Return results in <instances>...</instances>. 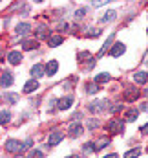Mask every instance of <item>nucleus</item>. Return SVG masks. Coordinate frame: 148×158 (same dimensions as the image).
<instances>
[{"label": "nucleus", "instance_id": "e433bc0d", "mask_svg": "<svg viewBox=\"0 0 148 158\" xmlns=\"http://www.w3.org/2000/svg\"><path fill=\"white\" fill-rule=\"evenodd\" d=\"M68 158H79V156H68Z\"/></svg>", "mask_w": 148, "mask_h": 158}, {"label": "nucleus", "instance_id": "c85d7f7f", "mask_svg": "<svg viewBox=\"0 0 148 158\" xmlns=\"http://www.w3.org/2000/svg\"><path fill=\"white\" fill-rule=\"evenodd\" d=\"M90 57V52H80L79 53V61H84V59H88Z\"/></svg>", "mask_w": 148, "mask_h": 158}, {"label": "nucleus", "instance_id": "dca6fc26", "mask_svg": "<svg viewBox=\"0 0 148 158\" xmlns=\"http://www.w3.org/2000/svg\"><path fill=\"white\" fill-rule=\"evenodd\" d=\"M62 37L60 35H51V37H48V42H49V46H60L62 44Z\"/></svg>", "mask_w": 148, "mask_h": 158}, {"label": "nucleus", "instance_id": "bb28decb", "mask_svg": "<svg viewBox=\"0 0 148 158\" xmlns=\"http://www.w3.org/2000/svg\"><path fill=\"white\" fill-rule=\"evenodd\" d=\"M101 35V30H90L88 31V37H99Z\"/></svg>", "mask_w": 148, "mask_h": 158}, {"label": "nucleus", "instance_id": "473e14b6", "mask_svg": "<svg viewBox=\"0 0 148 158\" xmlns=\"http://www.w3.org/2000/svg\"><path fill=\"white\" fill-rule=\"evenodd\" d=\"M141 132H143V134H146V132H148V123H146V125H143V127H141Z\"/></svg>", "mask_w": 148, "mask_h": 158}, {"label": "nucleus", "instance_id": "9d476101", "mask_svg": "<svg viewBox=\"0 0 148 158\" xmlns=\"http://www.w3.org/2000/svg\"><path fill=\"white\" fill-rule=\"evenodd\" d=\"M57 70H59V63H57V61H49V63L46 64V74H48V76H55Z\"/></svg>", "mask_w": 148, "mask_h": 158}, {"label": "nucleus", "instance_id": "393cba45", "mask_svg": "<svg viewBox=\"0 0 148 158\" xmlns=\"http://www.w3.org/2000/svg\"><path fill=\"white\" fill-rule=\"evenodd\" d=\"M84 153H92V151H95V143H84Z\"/></svg>", "mask_w": 148, "mask_h": 158}, {"label": "nucleus", "instance_id": "0eeeda50", "mask_svg": "<svg viewBox=\"0 0 148 158\" xmlns=\"http://www.w3.org/2000/svg\"><path fill=\"white\" fill-rule=\"evenodd\" d=\"M111 57H119V55H123L124 53V44L123 42H115L113 46H111Z\"/></svg>", "mask_w": 148, "mask_h": 158}, {"label": "nucleus", "instance_id": "1a4fd4ad", "mask_svg": "<svg viewBox=\"0 0 148 158\" xmlns=\"http://www.w3.org/2000/svg\"><path fill=\"white\" fill-rule=\"evenodd\" d=\"M37 88H38V81L37 79H29V81L24 85V92H26V94H31V92L37 90Z\"/></svg>", "mask_w": 148, "mask_h": 158}, {"label": "nucleus", "instance_id": "b1692460", "mask_svg": "<svg viewBox=\"0 0 148 158\" xmlns=\"http://www.w3.org/2000/svg\"><path fill=\"white\" fill-rule=\"evenodd\" d=\"M86 88H88V92H90V94H95V92H99V86H97V85H93V83H90Z\"/></svg>", "mask_w": 148, "mask_h": 158}, {"label": "nucleus", "instance_id": "20e7f679", "mask_svg": "<svg viewBox=\"0 0 148 158\" xmlns=\"http://www.w3.org/2000/svg\"><path fill=\"white\" fill-rule=\"evenodd\" d=\"M72 103H73V98H72V96L62 98V99L57 101V109H59V110H68V109L72 107Z\"/></svg>", "mask_w": 148, "mask_h": 158}, {"label": "nucleus", "instance_id": "a211bd4d", "mask_svg": "<svg viewBox=\"0 0 148 158\" xmlns=\"http://www.w3.org/2000/svg\"><path fill=\"white\" fill-rule=\"evenodd\" d=\"M106 81H110V74H106V72L95 76V83H106Z\"/></svg>", "mask_w": 148, "mask_h": 158}, {"label": "nucleus", "instance_id": "ddd939ff", "mask_svg": "<svg viewBox=\"0 0 148 158\" xmlns=\"http://www.w3.org/2000/svg\"><path fill=\"white\" fill-rule=\"evenodd\" d=\"M134 81H135L137 85H145L148 81V74L146 72H137V74H134Z\"/></svg>", "mask_w": 148, "mask_h": 158}, {"label": "nucleus", "instance_id": "39448f33", "mask_svg": "<svg viewBox=\"0 0 148 158\" xmlns=\"http://www.w3.org/2000/svg\"><path fill=\"white\" fill-rule=\"evenodd\" d=\"M68 134H70L72 138H77V136H80V134H82V127H80L77 121H73V123L70 125V129H68Z\"/></svg>", "mask_w": 148, "mask_h": 158}, {"label": "nucleus", "instance_id": "c9c22d12", "mask_svg": "<svg viewBox=\"0 0 148 158\" xmlns=\"http://www.w3.org/2000/svg\"><path fill=\"white\" fill-rule=\"evenodd\" d=\"M145 96H148V88H146V90H145Z\"/></svg>", "mask_w": 148, "mask_h": 158}, {"label": "nucleus", "instance_id": "4468645a", "mask_svg": "<svg viewBox=\"0 0 148 158\" xmlns=\"http://www.w3.org/2000/svg\"><path fill=\"white\" fill-rule=\"evenodd\" d=\"M29 31H31V24H28V22H22V24L17 26V33H18V35H26V33H29Z\"/></svg>", "mask_w": 148, "mask_h": 158}, {"label": "nucleus", "instance_id": "f03ea898", "mask_svg": "<svg viewBox=\"0 0 148 158\" xmlns=\"http://www.w3.org/2000/svg\"><path fill=\"white\" fill-rule=\"evenodd\" d=\"M4 147L9 151V153H17V151H22L24 149V143H20L18 140H7L4 143Z\"/></svg>", "mask_w": 148, "mask_h": 158}, {"label": "nucleus", "instance_id": "a878e982", "mask_svg": "<svg viewBox=\"0 0 148 158\" xmlns=\"http://www.w3.org/2000/svg\"><path fill=\"white\" fill-rule=\"evenodd\" d=\"M9 118H11V114H9V112H6V110H2V123H4V125L9 121Z\"/></svg>", "mask_w": 148, "mask_h": 158}, {"label": "nucleus", "instance_id": "423d86ee", "mask_svg": "<svg viewBox=\"0 0 148 158\" xmlns=\"http://www.w3.org/2000/svg\"><path fill=\"white\" fill-rule=\"evenodd\" d=\"M141 96V92L137 90V88H128L126 92H124V99L126 101H134V99H137Z\"/></svg>", "mask_w": 148, "mask_h": 158}, {"label": "nucleus", "instance_id": "4be33fe9", "mask_svg": "<svg viewBox=\"0 0 148 158\" xmlns=\"http://www.w3.org/2000/svg\"><path fill=\"white\" fill-rule=\"evenodd\" d=\"M111 40H113V35H110V39H108L106 42H104V46L101 48V52H99V55H103V53H104V52H106V50L110 48V46H111Z\"/></svg>", "mask_w": 148, "mask_h": 158}, {"label": "nucleus", "instance_id": "6e6552de", "mask_svg": "<svg viewBox=\"0 0 148 158\" xmlns=\"http://www.w3.org/2000/svg\"><path fill=\"white\" fill-rule=\"evenodd\" d=\"M7 61H9L11 64H18V63L22 61V53H20V52H9V53H7Z\"/></svg>", "mask_w": 148, "mask_h": 158}, {"label": "nucleus", "instance_id": "2eb2a0df", "mask_svg": "<svg viewBox=\"0 0 148 158\" xmlns=\"http://www.w3.org/2000/svg\"><path fill=\"white\" fill-rule=\"evenodd\" d=\"M137 116H139V110H137V109H130V110L126 112L124 119H126V121H135V119H137Z\"/></svg>", "mask_w": 148, "mask_h": 158}, {"label": "nucleus", "instance_id": "f3484780", "mask_svg": "<svg viewBox=\"0 0 148 158\" xmlns=\"http://www.w3.org/2000/svg\"><path fill=\"white\" fill-rule=\"evenodd\" d=\"M37 46H38L37 40H24V42H22V48H24V50H33V48H37Z\"/></svg>", "mask_w": 148, "mask_h": 158}, {"label": "nucleus", "instance_id": "2f4dec72", "mask_svg": "<svg viewBox=\"0 0 148 158\" xmlns=\"http://www.w3.org/2000/svg\"><path fill=\"white\" fill-rule=\"evenodd\" d=\"M7 99H9L11 103H15V101H17V96H15V94H9V96H7Z\"/></svg>", "mask_w": 148, "mask_h": 158}, {"label": "nucleus", "instance_id": "5701e85b", "mask_svg": "<svg viewBox=\"0 0 148 158\" xmlns=\"http://www.w3.org/2000/svg\"><path fill=\"white\" fill-rule=\"evenodd\" d=\"M28 158H44V155H42L38 149H33V151L29 153V156H28Z\"/></svg>", "mask_w": 148, "mask_h": 158}, {"label": "nucleus", "instance_id": "6ab92c4d", "mask_svg": "<svg viewBox=\"0 0 148 158\" xmlns=\"http://www.w3.org/2000/svg\"><path fill=\"white\" fill-rule=\"evenodd\" d=\"M108 143H110V140H108V138H101V140H99V142L95 143V151H99V149H103V147H106Z\"/></svg>", "mask_w": 148, "mask_h": 158}, {"label": "nucleus", "instance_id": "f8f14e48", "mask_svg": "<svg viewBox=\"0 0 148 158\" xmlns=\"http://www.w3.org/2000/svg\"><path fill=\"white\" fill-rule=\"evenodd\" d=\"M44 72H46V66H42V64H35V66L31 68V74H33V79L42 77V76H44Z\"/></svg>", "mask_w": 148, "mask_h": 158}, {"label": "nucleus", "instance_id": "9b49d317", "mask_svg": "<svg viewBox=\"0 0 148 158\" xmlns=\"http://www.w3.org/2000/svg\"><path fill=\"white\" fill-rule=\"evenodd\" d=\"M2 88H6V86H11L13 85V76L9 74V72H2Z\"/></svg>", "mask_w": 148, "mask_h": 158}, {"label": "nucleus", "instance_id": "cd10ccee", "mask_svg": "<svg viewBox=\"0 0 148 158\" xmlns=\"http://www.w3.org/2000/svg\"><path fill=\"white\" fill-rule=\"evenodd\" d=\"M82 17H84V9H77V11H75V19H77V20H80Z\"/></svg>", "mask_w": 148, "mask_h": 158}, {"label": "nucleus", "instance_id": "aec40b11", "mask_svg": "<svg viewBox=\"0 0 148 158\" xmlns=\"http://www.w3.org/2000/svg\"><path fill=\"white\" fill-rule=\"evenodd\" d=\"M113 19H115V11H106V13L103 15L101 20H103V22H111Z\"/></svg>", "mask_w": 148, "mask_h": 158}, {"label": "nucleus", "instance_id": "f257e3e1", "mask_svg": "<svg viewBox=\"0 0 148 158\" xmlns=\"http://www.w3.org/2000/svg\"><path fill=\"white\" fill-rule=\"evenodd\" d=\"M106 129L110 131L111 134H121V132L124 131V121H123V119H119V118L110 119V121H108V125H106Z\"/></svg>", "mask_w": 148, "mask_h": 158}, {"label": "nucleus", "instance_id": "412c9836", "mask_svg": "<svg viewBox=\"0 0 148 158\" xmlns=\"http://www.w3.org/2000/svg\"><path fill=\"white\" fill-rule=\"evenodd\" d=\"M141 155V151L139 149H130V151H126L124 153V158H137Z\"/></svg>", "mask_w": 148, "mask_h": 158}, {"label": "nucleus", "instance_id": "7c9ffc66", "mask_svg": "<svg viewBox=\"0 0 148 158\" xmlns=\"http://www.w3.org/2000/svg\"><path fill=\"white\" fill-rule=\"evenodd\" d=\"M121 109H123V105H121V103H117L115 107H111V112H119Z\"/></svg>", "mask_w": 148, "mask_h": 158}, {"label": "nucleus", "instance_id": "72a5a7b5", "mask_svg": "<svg viewBox=\"0 0 148 158\" xmlns=\"http://www.w3.org/2000/svg\"><path fill=\"white\" fill-rule=\"evenodd\" d=\"M104 4H106V2H104V0H99V2H95V4H93V6H95V7H99V6H104Z\"/></svg>", "mask_w": 148, "mask_h": 158}, {"label": "nucleus", "instance_id": "f704fd0d", "mask_svg": "<svg viewBox=\"0 0 148 158\" xmlns=\"http://www.w3.org/2000/svg\"><path fill=\"white\" fill-rule=\"evenodd\" d=\"M104 158H119L117 155H108V156H104Z\"/></svg>", "mask_w": 148, "mask_h": 158}, {"label": "nucleus", "instance_id": "c756f323", "mask_svg": "<svg viewBox=\"0 0 148 158\" xmlns=\"http://www.w3.org/2000/svg\"><path fill=\"white\" fill-rule=\"evenodd\" d=\"M37 37H38V39H42V37H46V28H38V31H37Z\"/></svg>", "mask_w": 148, "mask_h": 158}, {"label": "nucleus", "instance_id": "7ed1b4c3", "mask_svg": "<svg viewBox=\"0 0 148 158\" xmlns=\"http://www.w3.org/2000/svg\"><path fill=\"white\" fill-rule=\"evenodd\" d=\"M62 138H64V134H62L60 131H55V132H51V134H49V138H48V145H49V147H53V145L60 143V142H62Z\"/></svg>", "mask_w": 148, "mask_h": 158}]
</instances>
